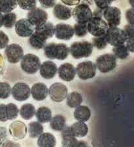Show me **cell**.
<instances>
[{
  "label": "cell",
  "mask_w": 134,
  "mask_h": 147,
  "mask_svg": "<svg viewBox=\"0 0 134 147\" xmlns=\"http://www.w3.org/2000/svg\"><path fill=\"white\" fill-rule=\"evenodd\" d=\"M88 32L94 37H101L105 35L108 25L103 18L102 11L97 9L92 13V16L87 24Z\"/></svg>",
  "instance_id": "6da1fadb"
},
{
  "label": "cell",
  "mask_w": 134,
  "mask_h": 147,
  "mask_svg": "<svg viewBox=\"0 0 134 147\" xmlns=\"http://www.w3.org/2000/svg\"><path fill=\"white\" fill-rule=\"evenodd\" d=\"M43 49L45 56L51 60H64L68 58L69 53V47L64 43L51 42L46 45Z\"/></svg>",
  "instance_id": "7a4b0ae2"
},
{
  "label": "cell",
  "mask_w": 134,
  "mask_h": 147,
  "mask_svg": "<svg viewBox=\"0 0 134 147\" xmlns=\"http://www.w3.org/2000/svg\"><path fill=\"white\" fill-rule=\"evenodd\" d=\"M69 49L73 58L81 59L90 57L93 53L94 47L92 42L82 41L73 42Z\"/></svg>",
  "instance_id": "3957f363"
},
{
  "label": "cell",
  "mask_w": 134,
  "mask_h": 147,
  "mask_svg": "<svg viewBox=\"0 0 134 147\" xmlns=\"http://www.w3.org/2000/svg\"><path fill=\"white\" fill-rule=\"evenodd\" d=\"M41 60L37 56L33 54H27L22 57L20 67L24 72L32 75L36 73L39 69Z\"/></svg>",
  "instance_id": "277c9868"
},
{
  "label": "cell",
  "mask_w": 134,
  "mask_h": 147,
  "mask_svg": "<svg viewBox=\"0 0 134 147\" xmlns=\"http://www.w3.org/2000/svg\"><path fill=\"white\" fill-rule=\"evenodd\" d=\"M105 36L107 43L113 47L124 45L128 39L124 31L118 27L108 28Z\"/></svg>",
  "instance_id": "5b68a950"
},
{
  "label": "cell",
  "mask_w": 134,
  "mask_h": 147,
  "mask_svg": "<svg viewBox=\"0 0 134 147\" xmlns=\"http://www.w3.org/2000/svg\"><path fill=\"white\" fill-rule=\"evenodd\" d=\"M95 65L102 73L111 72L116 67V58L112 54H103L96 59Z\"/></svg>",
  "instance_id": "8992f818"
},
{
  "label": "cell",
  "mask_w": 134,
  "mask_h": 147,
  "mask_svg": "<svg viewBox=\"0 0 134 147\" xmlns=\"http://www.w3.org/2000/svg\"><path fill=\"white\" fill-rule=\"evenodd\" d=\"M72 16L76 23L87 24L92 18V11L87 3H79L73 9Z\"/></svg>",
  "instance_id": "52a82bcc"
},
{
  "label": "cell",
  "mask_w": 134,
  "mask_h": 147,
  "mask_svg": "<svg viewBox=\"0 0 134 147\" xmlns=\"http://www.w3.org/2000/svg\"><path fill=\"white\" fill-rule=\"evenodd\" d=\"M102 15L109 28L118 27L121 22V11L116 7L109 6L102 11Z\"/></svg>",
  "instance_id": "ba28073f"
},
{
  "label": "cell",
  "mask_w": 134,
  "mask_h": 147,
  "mask_svg": "<svg viewBox=\"0 0 134 147\" xmlns=\"http://www.w3.org/2000/svg\"><path fill=\"white\" fill-rule=\"evenodd\" d=\"M76 73L81 80L92 79L96 74V66L91 61H85L79 63L75 68Z\"/></svg>",
  "instance_id": "9c48e42d"
},
{
  "label": "cell",
  "mask_w": 134,
  "mask_h": 147,
  "mask_svg": "<svg viewBox=\"0 0 134 147\" xmlns=\"http://www.w3.org/2000/svg\"><path fill=\"white\" fill-rule=\"evenodd\" d=\"M49 94L52 101L60 103L66 99L68 94V89L65 84L56 82L49 88Z\"/></svg>",
  "instance_id": "30bf717a"
},
{
  "label": "cell",
  "mask_w": 134,
  "mask_h": 147,
  "mask_svg": "<svg viewBox=\"0 0 134 147\" xmlns=\"http://www.w3.org/2000/svg\"><path fill=\"white\" fill-rule=\"evenodd\" d=\"M5 49V54L7 60L10 63L15 64L22 60L24 56V51L20 45L13 43L9 45Z\"/></svg>",
  "instance_id": "8fae6325"
},
{
  "label": "cell",
  "mask_w": 134,
  "mask_h": 147,
  "mask_svg": "<svg viewBox=\"0 0 134 147\" xmlns=\"http://www.w3.org/2000/svg\"><path fill=\"white\" fill-rule=\"evenodd\" d=\"M27 19L35 28L45 24L48 20V13L43 9L35 7L28 12Z\"/></svg>",
  "instance_id": "7c38bea8"
},
{
  "label": "cell",
  "mask_w": 134,
  "mask_h": 147,
  "mask_svg": "<svg viewBox=\"0 0 134 147\" xmlns=\"http://www.w3.org/2000/svg\"><path fill=\"white\" fill-rule=\"evenodd\" d=\"M13 98L18 101H24L30 98L31 95L29 85L24 82H17L11 88Z\"/></svg>",
  "instance_id": "4fadbf2b"
},
{
  "label": "cell",
  "mask_w": 134,
  "mask_h": 147,
  "mask_svg": "<svg viewBox=\"0 0 134 147\" xmlns=\"http://www.w3.org/2000/svg\"><path fill=\"white\" fill-rule=\"evenodd\" d=\"M16 34L21 37H29L35 31V27L27 18H21L15 25Z\"/></svg>",
  "instance_id": "5bb4252c"
},
{
  "label": "cell",
  "mask_w": 134,
  "mask_h": 147,
  "mask_svg": "<svg viewBox=\"0 0 134 147\" xmlns=\"http://www.w3.org/2000/svg\"><path fill=\"white\" fill-rule=\"evenodd\" d=\"M54 35L60 40L69 41L74 35L73 28L67 24L59 23L54 26Z\"/></svg>",
  "instance_id": "9a60e30c"
},
{
  "label": "cell",
  "mask_w": 134,
  "mask_h": 147,
  "mask_svg": "<svg viewBox=\"0 0 134 147\" xmlns=\"http://www.w3.org/2000/svg\"><path fill=\"white\" fill-rule=\"evenodd\" d=\"M59 78L66 82H71L75 79L76 69L70 63H64L60 65L57 71Z\"/></svg>",
  "instance_id": "2e32d148"
},
{
  "label": "cell",
  "mask_w": 134,
  "mask_h": 147,
  "mask_svg": "<svg viewBox=\"0 0 134 147\" xmlns=\"http://www.w3.org/2000/svg\"><path fill=\"white\" fill-rule=\"evenodd\" d=\"M11 136L17 140H22L26 136L28 128L24 123L21 121H15L12 122L9 129Z\"/></svg>",
  "instance_id": "e0dca14e"
},
{
  "label": "cell",
  "mask_w": 134,
  "mask_h": 147,
  "mask_svg": "<svg viewBox=\"0 0 134 147\" xmlns=\"http://www.w3.org/2000/svg\"><path fill=\"white\" fill-rule=\"evenodd\" d=\"M41 76L45 79H51L56 76L58 71L56 63L51 61H44L39 67Z\"/></svg>",
  "instance_id": "ac0fdd59"
},
{
  "label": "cell",
  "mask_w": 134,
  "mask_h": 147,
  "mask_svg": "<svg viewBox=\"0 0 134 147\" xmlns=\"http://www.w3.org/2000/svg\"><path fill=\"white\" fill-rule=\"evenodd\" d=\"M32 98L36 101H43L49 94V88L43 83L37 82L32 86L30 89Z\"/></svg>",
  "instance_id": "d6986e66"
},
{
  "label": "cell",
  "mask_w": 134,
  "mask_h": 147,
  "mask_svg": "<svg viewBox=\"0 0 134 147\" xmlns=\"http://www.w3.org/2000/svg\"><path fill=\"white\" fill-rule=\"evenodd\" d=\"M53 14L59 20H68L72 16V10L65 5L58 3L54 6Z\"/></svg>",
  "instance_id": "ffe728a7"
},
{
  "label": "cell",
  "mask_w": 134,
  "mask_h": 147,
  "mask_svg": "<svg viewBox=\"0 0 134 147\" xmlns=\"http://www.w3.org/2000/svg\"><path fill=\"white\" fill-rule=\"evenodd\" d=\"M62 147H76L79 141L76 137L71 134L70 127H64L62 130Z\"/></svg>",
  "instance_id": "44dd1931"
},
{
  "label": "cell",
  "mask_w": 134,
  "mask_h": 147,
  "mask_svg": "<svg viewBox=\"0 0 134 147\" xmlns=\"http://www.w3.org/2000/svg\"><path fill=\"white\" fill-rule=\"evenodd\" d=\"M37 145L38 147H55L56 138L51 133H43L38 137Z\"/></svg>",
  "instance_id": "7402d4cb"
},
{
  "label": "cell",
  "mask_w": 134,
  "mask_h": 147,
  "mask_svg": "<svg viewBox=\"0 0 134 147\" xmlns=\"http://www.w3.org/2000/svg\"><path fill=\"white\" fill-rule=\"evenodd\" d=\"M91 117V111L89 107L85 105H79L75 108L74 117L78 122H87Z\"/></svg>",
  "instance_id": "603a6c76"
},
{
  "label": "cell",
  "mask_w": 134,
  "mask_h": 147,
  "mask_svg": "<svg viewBox=\"0 0 134 147\" xmlns=\"http://www.w3.org/2000/svg\"><path fill=\"white\" fill-rule=\"evenodd\" d=\"M47 40L45 38L37 32H35L33 33L32 35L29 37V43L32 48L39 50L43 49L47 44Z\"/></svg>",
  "instance_id": "cb8c5ba5"
},
{
  "label": "cell",
  "mask_w": 134,
  "mask_h": 147,
  "mask_svg": "<svg viewBox=\"0 0 134 147\" xmlns=\"http://www.w3.org/2000/svg\"><path fill=\"white\" fill-rule=\"evenodd\" d=\"M69 127H70L71 134L76 137H83L88 134V127L85 122H75Z\"/></svg>",
  "instance_id": "d4e9b609"
},
{
  "label": "cell",
  "mask_w": 134,
  "mask_h": 147,
  "mask_svg": "<svg viewBox=\"0 0 134 147\" xmlns=\"http://www.w3.org/2000/svg\"><path fill=\"white\" fill-rule=\"evenodd\" d=\"M35 32L43 35L47 40L53 37L54 35V25L49 22L39 27L35 28Z\"/></svg>",
  "instance_id": "484cf974"
},
{
  "label": "cell",
  "mask_w": 134,
  "mask_h": 147,
  "mask_svg": "<svg viewBox=\"0 0 134 147\" xmlns=\"http://www.w3.org/2000/svg\"><path fill=\"white\" fill-rule=\"evenodd\" d=\"M37 120L40 123H47L51 121L52 118V111L47 107H41L35 112Z\"/></svg>",
  "instance_id": "4316f807"
},
{
  "label": "cell",
  "mask_w": 134,
  "mask_h": 147,
  "mask_svg": "<svg viewBox=\"0 0 134 147\" xmlns=\"http://www.w3.org/2000/svg\"><path fill=\"white\" fill-rule=\"evenodd\" d=\"M35 108L34 105L31 103H26L21 107L19 113L23 119L26 120H31L35 115Z\"/></svg>",
  "instance_id": "83f0119b"
},
{
  "label": "cell",
  "mask_w": 134,
  "mask_h": 147,
  "mask_svg": "<svg viewBox=\"0 0 134 147\" xmlns=\"http://www.w3.org/2000/svg\"><path fill=\"white\" fill-rule=\"evenodd\" d=\"M83 96L77 92H73L67 96V105L70 108H76L83 103Z\"/></svg>",
  "instance_id": "f1b7e54d"
},
{
  "label": "cell",
  "mask_w": 134,
  "mask_h": 147,
  "mask_svg": "<svg viewBox=\"0 0 134 147\" xmlns=\"http://www.w3.org/2000/svg\"><path fill=\"white\" fill-rule=\"evenodd\" d=\"M50 122V126L54 131H62L66 125L65 118L61 115H57L52 117Z\"/></svg>",
  "instance_id": "f546056e"
},
{
  "label": "cell",
  "mask_w": 134,
  "mask_h": 147,
  "mask_svg": "<svg viewBox=\"0 0 134 147\" xmlns=\"http://www.w3.org/2000/svg\"><path fill=\"white\" fill-rule=\"evenodd\" d=\"M28 133L32 138H36L43 133V126L39 122H32L28 124Z\"/></svg>",
  "instance_id": "4dcf8cb0"
},
{
  "label": "cell",
  "mask_w": 134,
  "mask_h": 147,
  "mask_svg": "<svg viewBox=\"0 0 134 147\" xmlns=\"http://www.w3.org/2000/svg\"><path fill=\"white\" fill-rule=\"evenodd\" d=\"M17 5V0H0V13H11Z\"/></svg>",
  "instance_id": "1f68e13d"
},
{
  "label": "cell",
  "mask_w": 134,
  "mask_h": 147,
  "mask_svg": "<svg viewBox=\"0 0 134 147\" xmlns=\"http://www.w3.org/2000/svg\"><path fill=\"white\" fill-rule=\"evenodd\" d=\"M112 53L116 58H118L120 60H125L130 55V51H128L125 44L117 47H113Z\"/></svg>",
  "instance_id": "d6a6232c"
},
{
  "label": "cell",
  "mask_w": 134,
  "mask_h": 147,
  "mask_svg": "<svg viewBox=\"0 0 134 147\" xmlns=\"http://www.w3.org/2000/svg\"><path fill=\"white\" fill-rule=\"evenodd\" d=\"M16 22V15L15 13H5L3 18V26L6 28L11 29L13 28Z\"/></svg>",
  "instance_id": "836d02e7"
},
{
  "label": "cell",
  "mask_w": 134,
  "mask_h": 147,
  "mask_svg": "<svg viewBox=\"0 0 134 147\" xmlns=\"http://www.w3.org/2000/svg\"><path fill=\"white\" fill-rule=\"evenodd\" d=\"M6 112L8 120H13L18 117L19 110L16 105L11 103L6 105Z\"/></svg>",
  "instance_id": "e575fe53"
},
{
  "label": "cell",
  "mask_w": 134,
  "mask_h": 147,
  "mask_svg": "<svg viewBox=\"0 0 134 147\" xmlns=\"http://www.w3.org/2000/svg\"><path fill=\"white\" fill-rule=\"evenodd\" d=\"M17 4L23 10L30 11L36 7L37 0H17Z\"/></svg>",
  "instance_id": "d590c367"
},
{
  "label": "cell",
  "mask_w": 134,
  "mask_h": 147,
  "mask_svg": "<svg viewBox=\"0 0 134 147\" xmlns=\"http://www.w3.org/2000/svg\"><path fill=\"white\" fill-rule=\"evenodd\" d=\"M11 94L10 84L5 82H0V99L8 98Z\"/></svg>",
  "instance_id": "8d00e7d4"
},
{
  "label": "cell",
  "mask_w": 134,
  "mask_h": 147,
  "mask_svg": "<svg viewBox=\"0 0 134 147\" xmlns=\"http://www.w3.org/2000/svg\"><path fill=\"white\" fill-rule=\"evenodd\" d=\"M74 34L79 37H83L88 34L87 26L86 24L76 23L73 27Z\"/></svg>",
  "instance_id": "74e56055"
},
{
  "label": "cell",
  "mask_w": 134,
  "mask_h": 147,
  "mask_svg": "<svg viewBox=\"0 0 134 147\" xmlns=\"http://www.w3.org/2000/svg\"><path fill=\"white\" fill-rule=\"evenodd\" d=\"M107 41L105 35L101 37H94L93 38V47H95L98 50H103L107 46Z\"/></svg>",
  "instance_id": "f35d334b"
},
{
  "label": "cell",
  "mask_w": 134,
  "mask_h": 147,
  "mask_svg": "<svg viewBox=\"0 0 134 147\" xmlns=\"http://www.w3.org/2000/svg\"><path fill=\"white\" fill-rule=\"evenodd\" d=\"M113 1V0H94L95 3L98 9L102 11L111 6V5Z\"/></svg>",
  "instance_id": "ab89813d"
},
{
  "label": "cell",
  "mask_w": 134,
  "mask_h": 147,
  "mask_svg": "<svg viewBox=\"0 0 134 147\" xmlns=\"http://www.w3.org/2000/svg\"><path fill=\"white\" fill-rule=\"evenodd\" d=\"M9 38L5 33L0 30V50L3 49L8 45Z\"/></svg>",
  "instance_id": "60d3db41"
},
{
  "label": "cell",
  "mask_w": 134,
  "mask_h": 147,
  "mask_svg": "<svg viewBox=\"0 0 134 147\" xmlns=\"http://www.w3.org/2000/svg\"><path fill=\"white\" fill-rule=\"evenodd\" d=\"M38 1L41 5L45 9L54 7L56 2V0H38Z\"/></svg>",
  "instance_id": "b9f144b4"
},
{
  "label": "cell",
  "mask_w": 134,
  "mask_h": 147,
  "mask_svg": "<svg viewBox=\"0 0 134 147\" xmlns=\"http://www.w3.org/2000/svg\"><path fill=\"white\" fill-rule=\"evenodd\" d=\"M128 39H133V25L127 24L123 30Z\"/></svg>",
  "instance_id": "7bdbcfd3"
},
{
  "label": "cell",
  "mask_w": 134,
  "mask_h": 147,
  "mask_svg": "<svg viewBox=\"0 0 134 147\" xmlns=\"http://www.w3.org/2000/svg\"><path fill=\"white\" fill-rule=\"evenodd\" d=\"M6 112V105L5 104H0V121L1 122H6L7 121Z\"/></svg>",
  "instance_id": "ee69618b"
},
{
  "label": "cell",
  "mask_w": 134,
  "mask_h": 147,
  "mask_svg": "<svg viewBox=\"0 0 134 147\" xmlns=\"http://www.w3.org/2000/svg\"><path fill=\"white\" fill-rule=\"evenodd\" d=\"M7 130L6 127H0V146L5 141L7 140Z\"/></svg>",
  "instance_id": "f6af8a7d"
},
{
  "label": "cell",
  "mask_w": 134,
  "mask_h": 147,
  "mask_svg": "<svg viewBox=\"0 0 134 147\" xmlns=\"http://www.w3.org/2000/svg\"><path fill=\"white\" fill-rule=\"evenodd\" d=\"M126 18L129 24L133 25V8L129 9L126 12Z\"/></svg>",
  "instance_id": "bcb514c9"
},
{
  "label": "cell",
  "mask_w": 134,
  "mask_h": 147,
  "mask_svg": "<svg viewBox=\"0 0 134 147\" xmlns=\"http://www.w3.org/2000/svg\"><path fill=\"white\" fill-rule=\"evenodd\" d=\"M1 147H21L20 144L15 142H13L9 140H7L1 144Z\"/></svg>",
  "instance_id": "7dc6e473"
},
{
  "label": "cell",
  "mask_w": 134,
  "mask_h": 147,
  "mask_svg": "<svg viewBox=\"0 0 134 147\" xmlns=\"http://www.w3.org/2000/svg\"><path fill=\"white\" fill-rule=\"evenodd\" d=\"M61 1L64 4H65V5L76 6L79 4L81 0H61Z\"/></svg>",
  "instance_id": "c3c4849f"
},
{
  "label": "cell",
  "mask_w": 134,
  "mask_h": 147,
  "mask_svg": "<svg viewBox=\"0 0 134 147\" xmlns=\"http://www.w3.org/2000/svg\"><path fill=\"white\" fill-rule=\"evenodd\" d=\"M126 45L128 51L131 52V53H133V39H128L126 41Z\"/></svg>",
  "instance_id": "681fc988"
},
{
  "label": "cell",
  "mask_w": 134,
  "mask_h": 147,
  "mask_svg": "<svg viewBox=\"0 0 134 147\" xmlns=\"http://www.w3.org/2000/svg\"><path fill=\"white\" fill-rule=\"evenodd\" d=\"M5 67V63L4 58L2 56V54L0 53V75L3 74Z\"/></svg>",
  "instance_id": "f907efd6"
},
{
  "label": "cell",
  "mask_w": 134,
  "mask_h": 147,
  "mask_svg": "<svg viewBox=\"0 0 134 147\" xmlns=\"http://www.w3.org/2000/svg\"><path fill=\"white\" fill-rule=\"evenodd\" d=\"M76 147H90L87 142L84 141H79V143Z\"/></svg>",
  "instance_id": "816d5d0a"
},
{
  "label": "cell",
  "mask_w": 134,
  "mask_h": 147,
  "mask_svg": "<svg viewBox=\"0 0 134 147\" xmlns=\"http://www.w3.org/2000/svg\"><path fill=\"white\" fill-rule=\"evenodd\" d=\"M3 13H0V28L3 26Z\"/></svg>",
  "instance_id": "f5cc1de1"
},
{
  "label": "cell",
  "mask_w": 134,
  "mask_h": 147,
  "mask_svg": "<svg viewBox=\"0 0 134 147\" xmlns=\"http://www.w3.org/2000/svg\"><path fill=\"white\" fill-rule=\"evenodd\" d=\"M129 3L131 5V8H133V0H128Z\"/></svg>",
  "instance_id": "db71d44e"
},
{
  "label": "cell",
  "mask_w": 134,
  "mask_h": 147,
  "mask_svg": "<svg viewBox=\"0 0 134 147\" xmlns=\"http://www.w3.org/2000/svg\"><path fill=\"white\" fill-rule=\"evenodd\" d=\"M92 1H94V0H92Z\"/></svg>",
  "instance_id": "11a10c76"
},
{
  "label": "cell",
  "mask_w": 134,
  "mask_h": 147,
  "mask_svg": "<svg viewBox=\"0 0 134 147\" xmlns=\"http://www.w3.org/2000/svg\"><path fill=\"white\" fill-rule=\"evenodd\" d=\"M113 1H115V0H113Z\"/></svg>",
  "instance_id": "9f6ffc18"
},
{
  "label": "cell",
  "mask_w": 134,
  "mask_h": 147,
  "mask_svg": "<svg viewBox=\"0 0 134 147\" xmlns=\"http://www.w3.org/2000/svg\"><path fill=\"white\" fill-rule=\"evenodd\" d=\"M0 147H1V146H0Z\"/></svg>",
  "instance_id": "6f0895ef"
}]
</instances>
